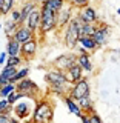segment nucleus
Returning a JSON list of instances; mask_svg holds the SVG:
<instances>
[{"label":"nucleus","instance_id":"f8f14e48","mask_svg":"<svg viewBox=\"0 0 120 123\" xmlns=\"http://www.w3.org/2000/svg\"><path fill=\"white\" fill-rule=\"evenodd\" d=\"M77 17H79L82 22H85V23H95V22L99 20L97 11H95L92 6H89V5L80 8L79 12H77Z\"/></svg>","mask_w":120,"mask_h":123},{"label":"nucleus","instance_id":"58836bf2","mask_svg":"<svg viewBox=\"0 0 120 123\" xmlns=\"http://www.w3.org/2000/svg\"><path fill=\"white\" fill-rule=\"evenodd\" d=\"M2 28H3V25H0V29H2Z\"/></svg>","mask_w":120,"mask_h":123},{"label":"nucleus","instance_id":"4be33fe9","mask_svg":"<svg viewBox=\"0 0 120 123\" xmlns=\"http://www.w3.org/2000/svg\"><path fill=\"white\" fill-rule=\"evenodd\" d=\"M66 3V0H45L43 3H42V8H46V9L52 11V12H59V11L63 8V5Z\"/></svg>","mask_w":120,"mask_h":123},{"label":"nucleus","instance_id":"4c0bfd02","mask_svg":"<svg viewBox=\"0 0 120 123\" xmlns=\"http://www.w3.org/2000/svg\"><path fill=\"white\" fill-rule=\"evenodd\" d=\"M117 14H119V15H120V8H119V9H117Z\"/></svg>","mask_w":120,"mask_h":123},{"label":"nucleus","instance_id":"c9c22d12","mask_svg":"<svg viewBox=\"0 0 120 123\" xmlns=\"http://www.w3.org/2000/svg\"><path fill=\"white\" fill-rule=\"evenodd\" d=\"M8 123H20V122H19V118H14V117H9V120H8Z\"/></svg>","mask_w":120,"mask_h":123},{"label":"nucleus","instance_id":"dca6fc26","mask_svg":"<svg viewBox=\"0 0 120 123\" xmlns=\"http://www.w3.org/2000/svg\"><path fill=\"white\" fill-rule=\"evenodd\" d=\"M63 102H65V105H66V108L69 109V112H71V114L77 115V117H82L83 112H82V109H80L77 100H74L69 94H66V95H63Z\"/></svg>","mask_w":120,"mask_h":123},{"label":"nucleus","instance_id":"4468645a","mask_svg":"<svg viewBox=\"0 0 120 123\" xmlns=\"http://www.w3.org/2000/svg\"><path fill=\"white\" fill-rule=\"evenodd\" d=\"M83 69L82 66H80L79 63H74L71 68H68L66 71H65V77H66V82L69 85H72V83H76V82H79L80 79L83 77Z\"/></svg>","mask_w":120,"mask_h":123},{"label":"nucleus","instance_id":"a211bd4d","mask_svg":"<svg viewBox=\"0 0 120 123\" xmlns=\"http://www.w3.org/2000/svg\"><path fill=\"white\" fill-rule=\"evenodd\" d=\"M37 8V3L34 2V0H28V2L23 3V6L20 8V25H23L26 20V17L31 14V11L36 9Z\"/></svg>","mask_w":120,"mask_h":123},{"label":"nucleus","instance_id":"f257e3e1","mask_svg":"<svg viewBox=\"0 0 120 123\" xmlns=\"http://www.w3.org/2000/svg\"><path fill=\"white\" fill-rule=\"evenodd\" d=\"M52 118H54V108L51 102L46 98L38 100L32 109L31 123H52Z\"/></svg>","mask_w":120,"mask_h":123},{"label":"nucleus","instance_id":"e433bc0d","mask_svg":"<svg viewBox=\"0 0 120 123\" xmlns=\"http://www.w3.org/2000/svg\"><path fill=\"white\" fill-rule=\"evenodd\" d=\"M34 2H36V3H37V5H42V3H43V2H45V0H34Z\"/></svg>","mask_w":120,"mask_h":123},{"label":"nucleus","instance_id":"ea45409f","mask_svg":"<svg viewBox=\"0 0 120 123\" xmlns=\"http://www.w3.org/2000/svg\"><path fill=\"white\" fill-rule=\"evenodd\" d=\"M0 6H2V0H0Z\"/></svg>","mask_w":120,"mask_h":123},{"label":"nucleus","instance_id":"c756f323","mask_svg":"<svg viewBox=\"0 0 120 123\" xmlns=\"http://www.w3.org/2000/svg\"><path fill=\"white\" fill-rule=\"evenodd\" d=\"M66 2H68L72 8H77V9H80V8L89 5V0H66Z\"/></svg>","mask_w":120,"mask_h":123},{"label":"nucleus","instance_id":"a878e982","mask_svg":"<svg viewBox=\"0 0 120 123\" xmlns=\"http://www.w3.org/2000/svg\"><path fill=\"white\" fill-rule=\"evenodd\" d=\"M29 74V68H22V69H17V72L14 74V77L11 79V82L13 83H17L19 80H22V79H25V77H28Z\"/></svg>","mask_w":120,"mask_h":123},{"label":"nucleus","instance_id":"aec40b11","mask_svg":"<svg viewBox=\"0 0 120 123\" xmlns=\"http://www.w3.org/2000/svg\"><path fill=\"white\" fill-rule=\"evenodd\" d=\"M77 63L82 66V69L85 72H92V62L89 59V54L88 52H82L77 55Z\"/></svg>","mask_w":120,"mask_h":123},{"label":"nucleus","instance_id":"20e7f679","mask_svg":"<svg viewBox=\"0 0 120 123\" xmlns=\"http://www.w3.org/2000/svg\"><path fill=\"white\" fill-rule=\"evenodd\" d=\"M15 91L22 92L25 97L28 98H36L38 95V92H40V89H38V86L36 85V82H32L31 79H28V77H25V79L19 80L17 83H15Z\"/></svg>","mask_w":120,"mask_h":123},{"label":"nucleus","instance_id":"c85d7f7f","mask_svg":"<svg viewBox=\"0 0 120 123\" xmlns=\"http://www.w3.org/2000/svg\"><path fill=\"white\" fill-rule=\"evenodd\" d=\"M22 62H23L22 55H8L5 65H8V66H19Z\"/></svg>","mask_w":120,"mask_h":123},{"label":"nucleus","instance_id":"a19ab883","mask_svg":"<svg viewBox=\"0 0 120 123\" xmlns=\"http://www.w3.org/2000/svg\"><path fill=\"white\" fill-rule=\"evenodd\" d=\"M0 88H2V86H0Z\"/></svg>","mask_w":120,"mask_h":123},{"label":"nucleus","instance_id":"9b49d317","mask_svg":"<svg viewBox=\"0 0 120 123\" xmlns=\"http://www.w3.org/2000/svg\"><path fill=\"white\" fill-rule=\"evenodd\" d=\"M92 38L95 40L97 46L106 45L108 38H109V26L105 25V23H97V28H95L94 34H92Z\"/></svg>","mask_w":120,"mask_h":123},{"label":"nucleus","instance_id":"7ed1b4c3","mask_svg":"<svg viewBox=\"0 0 120 123\" xmlns=\"http://www.w3.org/2000/svg\"><path fill=\"white\" fill-rule=\"evenodd\" d=\"M57 29V15L56 12L46 9V8L40 6V28H38V32L40 34H48L51 31Z\"/></svg>","mask_w":120,"mask_h":123},{"label":"nucleus","instance_id":"39448f33","mask_svg":"<svg viewBox=\"0 0 120 123\" xmlns=\"http://www.w3.org/2000/svg\"><path fill=\"white\" fill-rule=\"evenodd\" d=\"M89 92H91V86H89V82H88L85 77H82L79 82L72 83L71 88H69V95L74 100L82 98L83 95H88Z\"/></svg>","mask_w":120,"mask_h":123},{"label":"nucleus","instance_id":"f03ea898","mask_svg":"<svg viewBox=\"0 0 120 123\" xmlns=\"http://www.w3.org/2000/svg\"><path fill=\"white\" fill-rule=\"evenodd\" d=\"M79 37H80V32H79V20L77 17H72L69 23L65 26V32H63V42H65V46L68 49H76L79 46Z\"/></svg>","mask_w":120,"mask_h":123},{"label":"nucleus","instance_id":"412c9836","mask_svg":"<svg viewBox=\"0 0 120 123\" xmlns=\"http://www.w3.org/2000/svg\"><path fill=\"white\" fill-rule=\"evenodd\" d=\"M79 45L85 48L86 51H95V49L99 48L97 43H95V40L92 38V36H80L79 37Z\"/></svg>","mask_w":120,"mask_h":123},{"label":"nucleus","instance_id":"cd10ccee","mask_svg":"<svg viewBox=\"0 0 120 123\" xmlns=\"http://www.w3.org/2000/svg\"><path fill=\"white\" fill-rule=\"evenodd\" d=\"M6 98H8V103H9V105H14V103H17L20 98H26V97L22 94V92H19V91H13Z\"/></svg>","mask_w":120,"mask_h":123},{"label":"nucleus","instance_id":"393cba45","mask_svg":"<svg viewBox=\"0 0 120 123\" xmlns=\"http://www.w3.org/2000/svg\"><path fill=\"white\" fill-rule=\"evenodd\" d=\"M15 0H2V6H0V14L2 15H8L11 11L14 9Z\"/></svg>","mask_w":120,"mask_h":123},{"label":"nucleus","instance_id":"72a5a7b5","mask_svg":"<svg viewBox=\"0 0 120 123\" xmlns=\"http://www.w3.org/2000/svg\"><path fill=\"white\" fill-rule=\"evenodd\" d=\"M6 57H8L6 51H3L2 54H0V66H5V63H6Z\"/></svg>","mask_w":120,"mask_h":123},{"label":"nucleus","instance_id":"2eb2a0df","mask_svg":"<svg viewBox=\"0 0 120 123\" xmlns=\"http://www.w3.org/2000/svg\"><path fill=\"white\" fill-rule=\"evenodd\" d=\"M25 25L29 29H32L34 32H38V28H40V8H36V9L31 11V14L25 20Z\"/></svg>","mask_w":120,"mask_h":123},{"label":"nucleus","instance_id":"b1692460","mask_svg":"<svg viewBox=\"0 0 120 123\" xmlns=\"http://www.w3.org/2000/svg\"><path fill=\"white\" fill-rule=\"evenodd\" d=\"M17 26H19V23H15L14 20H11V18L3 23V29H5L6 37H13V34L15 32V29H17Z\"/></svg>","mask_w":120,"mask_h":123},{"label":"nucleus","instance_id":"2f4dec72","mask_svg":"<svg viewBox=\"0 0 120 123\" xmlns=\"http://www.w3.org/2000/svg\"><path fill=\"white\" fill-rule=\"evenodd\" d=\"M88 117H89V122H91V123H103V120L100 118V115L95 112V111H94L92 114H89Z\"/></svg>","mask_w":120,"mask_h":123},{"label":"nucleus","instance_id":"7c9ffc66","mask_svg":"<svg viewBox=\"0 0 120 123\" xmlns=\"http://www.w3.org/2000/svg\"><path fill=\"white\" fill-rule=\"evenodd\" d=\"M9 14H11V15H9L11 20H14L15 23H19V25H20V9H15V8H14V9L11 11Z\"/></svg>","mask_w":120,"mask_h":123},{"label":"nucleus","instance_id":"ddd939ff","mask_svg":"<svg viewBox=\"0 0 120 123\" xmlns=\"http://www.w3.org/2000/svg\"><path fill=\"white\" fill-rule=\"evenodd\" d=\"M13 111L15 114V117L23 120V118H28L31 114H32V108H31L26 102H22V100H19L17 103H14L13 105Z\"/></svg>","mask_w":120,"mask_h":123},{"label":"nucleus","instance_id":"f3484780","mask_svg":"<svg viewBox=\"0 0 120 123\" xmlns=\"http://www.w3.org/2000/svg\"><path fill=\"white\" fill-rule=\"evenodd\" d=\"M77 103H79V106H80V109H82L83 114L89 115V114L94 112V103H92V98H91L89 94L83 95L82 98H79V100H77Z\"/></svg>","mask_w":120,"mask_h":123},{"label":"nucleus","instance_id":"473e14b6","mask_svg":"<svg viewBox=\"0 0 120 123\" xmlns=\"http://www.w3.org/2000/svg\"><path fill=\"white\" fill-rule=\"evenodd\" d=\"M11 115L9 114H5V112H0V123H8Z\"/></svg>","mask_w":120,"mask_h":123},{"label":"nucleus","instance_id":"6e6552de","mask_svg":"<svg viewBox=\"0 0 120 123\" xmlns=\"http://www.w3.org/2000/svg\"><path fill=\"white\" fill-rule=\"evenodd\" d=\"M72 12H74V8H72V6L66 2V3L63 5V8H62L59 12L56 14V15H57V28H60V29L65 28V26L69 23V20L74 17V15H72Z\"/></svg>","mask_w":120,"mask_h":123},{"label":"nucleus","instance_id":"bb28decb","mask_svg":"<svg viewBox=\"0 0 120 123\" xmlns=\"http://www.w3.org/2000/svg\"><path fill=\"white\" fill-rule=\"evenodd\" d=\"M13 91H15V83L8 82L6 85H3V86L0 88V95H2V97H8Z\"/></svg>","mask_w":120,"mask_h":123},{"label":"nucleus","instance_id":"9d476101","mask_svg":"<svg viewBox=\"0 0 120 123\" xmlns=\"http://www.w3.org/2000/svg\"><path fill=\"white\" fill-rule=\"evenodd\" d=\"M34 37H36V32H34L32 29H29L25 23H23V25H19L17 29H15V32L13 34V38L17 40L20 45L25 43V42H28V40H31V38H34Z\"/></svg>","mask_w":120,"mask_h":123},{"label":"nucleus","instance_id":"f704fd0d","mask_svg":"<svg viewBox=\"0 0 120 123\" xmlns=\"http://www.w3.org/2000/svg\"><path fill=\"white\" fill-rule=\"evenodd\" d=\"M80 118H82V123H91V122H89V117H88V114H82V117H80Z\"/></svg>","mask_w":120,"mask_h":123},{"label":"nucleus","instance_id":"1a4fd4ad","mask_svg":"<svg viewBox=\"0 0 120 123\" xmlns=\"http://www.w3.org/2000/svg\"><path fill=\"white\" fill-rule=\"evenodd\" d=\"M37 49H38V43H37L36 37L28 40V42H25V43H22L20 45V55H22V59L23 60H31L37 54Z\"/></svg>","mask_w":120,"mask_h":123},{"label":"nucleus","instance_id":"6ab92c4d","mask_svg":"<svg viewBox=\"0 0 120 123\" xmlns=\"http://www.w3.org/2000/svg\"><path fill=\"white\" fill-rule=\"evenodd\" d=\"M77 20H79V32H80V36H92V34H94L95 28H97V22L95 23H85V22L80 20L79 17H77Z\"/></svg>","mask_w":120,"mask_h":123},{"label":"nucleus","instance_id":"5701e85b","mask_svg":"<svg viewBox=\"0 0 120 123\" xmlns=\"http://www.w3.org/2000/svg\"><path fill=\"white\" fill-rule=\"evenodd\" d=\"M6 54L8 55H20V43L17 40H14L13 37H8Z\"/></svg>","mask_w":120,"mask_h":123},{"label":"nucleus","instance_id":"423d86ee","mask_svg":"<svg viewBox=\"0 0 120 123\" xmlns=\"http://www.w3.org/2000/svg\"><path fill=\"white\" fill-rule=\"evenodd\" d=\"M45 80L48 86H66V85H69L66 82V77H65V71H60L57 68L49 69L45 74Z\"/></svg>","mask_w":120,"mask_h":123},{"label":"nucleus","instance_id":"0eeeda50","mask_svg":"<svg viewBox=\"0 0 120 123\" xmlns=\"http://www.w3.org/2000/svg\"><path fill=\"white\" fill-rule=\"evenodd\" d=\"M74 63H77V55L74 52H66V54H62V55L57 57V59L52 62V66L60 69V71H66V69L71 68Z\"/></svg>","mask_w":120,"mask_h":123}]
</instances>
